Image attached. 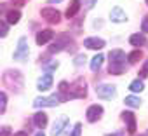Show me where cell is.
<instances>
[{
	"mask_svg": "<svg viewBox=\"0 0 148 136\" xmlns=\"http://www.w3.org/2000/svg\"><path fill=\"white\" fill-rule=\"evenodd\" d=\"M70 94H71V98H86V94H87V86H86V82H79V84H73L71 87H70Z\"/></svg>",
	"mask_w": 148,
	"mask_h": 136,
	"instance_id": "cell-5",
	"label": "cell"
},
{
	"mask_svg": "<svg viewBox=\"0 0 148 136\" xmlns=\"http://www.w3.org/2000/svg\"><path fill=\"white\" fill-rule=\"evenodd\" d=\"M141 136H146V134H141Z\"/></svg>",
	"mask_w": 148,
	"mask_h": 136,
	"instance_id": "cell-36",
	"label": "cell"
},
{
	"mask_svg": "<svg viewBox=\"0 0 148 136\" xmlns=\"http://www.w3.org/2000/svg\"><path fill=\"white\" fill-rule=\"evenodd\" d=\"M11 134V127L9 126H4L2 129H0V136H9Z\"/></svg>",
	"mask_w": 148,
	"mask_h": 136,
	"instance_id": "cell-29",
	"label": "cell"
},
{
	"mask_svg": "<svg viewBox=\"0 0 148 136\" xmlns=\"http://www.w3.org/2000/svg\"><path fill=\"white\" fill-rule=\"evenodd\" d=\"M96 94L101 100H113L117 94V87L113 84H98L96 86Z\"/></svg>",
	"mask_w": 148,
	"mask_h": 136,
	"instance_id": "cell-2",
	"label": "cell"
},
{
	"mask_svg": "<svg viewBox=\"0 0 148 136\" xmlns=\"http://www.w3.org/2000/svg\"><path fill=\"white\" fill-rule=\"evenodd\" d=\"M110 19H112V23H125V21H127V16H125L124 9L113 7L112 12H110Z\"/></svg>",
	"mask_w": 148,
	"mask_h": 136,
	"instance_id": "cell-8",
	"label": "cell"
},
{
	"mask_svg": "<svg viewBox=\"0 0 148 136\" xmlns=\"http://www.w3.org/2000/svg\"><path fill=\"white\" fill-rule=\"evenodd\" d=\"M80 133H82V124L77 122L75 124V129H73V133H71V136H80Z\"/></svg>",
	"mask_w": 148,
	"mask_h": 136,
	"instance_id": "cell-27",
	"label": "cell"
},
{
	"mask_svg": "<svg viewBox=\"0 0 148 136\" xmlns=\"http://www.w3.org/2000/svg\"><path fill=\"white\" fill-rule=\"evenodd\" d=\"M66 44H68V37H66V35H59V37H58V42L49 47V52H59L61 49L66 47Z\"/></svg>",
	"mask_w": 148,
	"mask_h": 136,
	"instance_id": "cell-14",
	"label": "cell"
},
{
	"mask_svg": "<svg viewBox=\"0 0 148 136\" xmlns=\"http://www.w3.org/2000/svg\"><path fill=\"white\" fill-rule=\"evenodd\" d=\"M84 63H86V56L84 54H77L75 59H73V65H75V66H82Z\"/></svg>",
	"mask_w": 148,
	"mask_h": 136,
	"instance_id": "cell-25",
	"label": "cell"
},
{
	"mask_svg": "<svg viewBox=\"0 0 148 136\" xmlns=\"http://www.w3.org/2000/svg\"><path fill=\"white\" fill-rule=\"evenodd\" d=\"M51 86H52V75L51 73H45L37 82V89L38 91H47V89H51Z\"/></svg>",
	"mask_w": 148,
	"mask_h": 136,
	"instance_id": "cell-12",
	"label": "cell"
},
{
	"mask_svg": "<svg viewBox=\"0 0 148 136\" xmlns=\"http://www.w3.org/2000/svg\"><path fill=\"white\" fill-rule=\"evenodd\" d=\"M124 103H125L127 106L136 108V106H139V105H141V98H138V96L131 94V96H125V98H124Z\"/></svg>",
	"mask_w": 148,
	"mask_h": 136,
	"instance_id": "cell-19",
	"label": "cell"
},
{
	"mask_svg": "<svg viewBox=\"0 0 148 136\" xmlns=\"http://www.w3.org/2000/svg\"><path fill=\"white\" fill-rule=\"evenodd\" d=\"M101 115H103V106H101V105H91V106L87 108V112H86V117H87L89 122L99 120Z\"/></svg>",
	"mask_w": 148,
	"mask_h": 136,
	"instance_id": "cell-4",
	"label": "cell"
},
{
	"mask_svg": "<svg viewBox=\"0 0 148 136\" xmlns=\"http://www.w3.org/2000/svg\"><path fill=\"white\" fill-rule=\"evenodd\" d=\"M58 66H59V63H58V61H51V63L45 66V70H47V73H49V72H52L54 68H58Z\"/></svg>",
	"mask_w": 148,
	"mask_h": 136,
	"instance_id": "cell-28",
	"label": "cell"
},
{
	"mask_svg": "<svg viewBox=\"0 0 148 136\" xmlns=\"http://www.w3.org/2000/svg\"><path fill=\"white\" fill-rule=\"evenodd\" d=\"M42 18H44L47 23H51V25H54V23H59V19H61L59 12H58L56 9H51V7H45V9H42Z\"/></svg>",
	"mask_w": 148,
	"mask_h": 136,
	"instance_id": "cell-6",
	"label": "cell"
},
{
	"mask_svg": "<svg viewBox=\"0 0 148 136\" xmlns=\"http://www.w3.org/2000/svg\"><path fill=\"white\" fill-rule=\"evenodd\" d=\"M94 4H96V0H86V7H87V9H91Z\"/></svg>",
	"mask_w": 148,
	"mask_h": 136,
	"instance_id": "cell-31",
	"label": "cell"
},
{
	"mask_svg": "<svg viewBox=\"0 0 148 136\" xmlns=\"http://www.w3.org/2000/svg\"><path fill=\"white\" fill-rule=\"evenodd\" d=\"M35 136H45V134H44V133H37Z\"/></svg>",
	"mask_w": 148,
	"mask_h": 136,
	"instance_id": "cell-34",
	"label": "cell"
},
{
	"mask_svg": "<svg viewBox=\"0 0 148 136\" xmlns=\"http://www.w3.org/2000/svg\"><path fill=\"white\" fill-rule=\"evenodd\" d=\"M108 59H110V73L113 75H122L125 70V52L120 51V49H113L110 51L108 54Z\"/></svg>",
	"mask_w": 148,
	"mask_h": 136,
	"instance_id": "cell-1",
	"label": "cell"
},
{
	"mask_svg": "<svg viewBox=\"0 0 148 136\" xmlns=\"http://www.w3.org/2000/svg\"><path fill=\"white\" fill-rule=\"evenodd\" d=\"M49 4H58V2H63V0H47Z\"/></svg>",
	"mask_w": 148,
	"mask_h": 136,
	"instance_id": "cell-33",
	"label": "cell"
},
{
	"mask_svg": "<svg viewBox=\"0 0 148 136\" xmlns=\"http://www.w3.org/2000/svg\"><path fill=\"white\" fill-rule=\"evenodd\" d=\"M52 38H54V32H52V30H42V32L37 33V44H38V45H45V44H49Z\"/></svg>",
	"mask_w": 148,
	"mask_h": 136,
	"instance_id": "cell-9",
	"label": "cell"
},
{
	"mask_svg": "<svg viewBox=\"0 0 148 136\" xmlns=\"http://www.w3.org/2000/svg\"><path fill=\"white\" fill-rule=\"evenodd\" d=\"M141 28H143V32H145V33H148V16L143 19V23H141Z\"/></svg>",
	"mask_w": 148,
	"mask_h": 136,
	"instance_id": "cell-30",
	"label": "cell"
},
{
	"mask_svg": "<svg viewBox=\"0 0 148 136\" xmlns=\"http://www.w3.org/2000/svg\"><path fill=\"white\" fill-rule=\"evenodd\" d=\"M59 101L56 96H49V98H37L33 101V106L35 108H44V106H58Z\"/></svg>",
	"mask_w": 148,
	"mask_h": 136,
	"instance_id": "cell-7",
	"label": "cell"
},
{
	"mask_svg": "<svg viewBox=\"0 0 148 136\" xmlns=\"http://www.w3.org/2000/svg\"><path fill=\"white\" fill-rule=\"evenodd\" d=\"M7 108V94L5 93H0V115H2Z\"/></svg>",
	"mask_w": 148,
	"mask_h": 136,
	"instance_id": "cell-23",
	"label": "cell"
},
{
	"mask_svg": "<svg viewBox=\"0 0 148 136\" xmlns=\"http://www.w3.org/2000/svg\"><path fill=\"white\" fill-rule=\"evenodd\" d=\"M148 77V59L145 61L143 68H141V72H139V79H146Z\"/></svg>",
	"mask_w": 148,
	"mask_h": 136,
	"instance_id": "cell-26",
	"label": "cell"
},
{
	"mask_svg": "<svg viewBox=\"0 0 148 136\" xmlns=\"http://www.w3.org/2000/svg\"><path fill=\"white\" fill-rule=\"evenodd\" d=\"M19 19H21V12H19L18 9L7 11V23H9V25H16Z\"/></svg>",
	"mask_w": 148,
	"mask_h": 136,
	"instance_id": "cell-18",
	"label": "cell"
},
{
	"mask_svg": "<svg viewBox=\"0 0 148 136\" xmlns=\"http://www.w3.org/2000/svg\"><path fill=\"white\" fill-rule=\"evenodd\" d=\"M129 44H132L134 47H141V45L146 44V38H145L143 33H132V35L129 37Z\"/></svg>",
	"mask_w": 148,
	"mask_h": 136,
	"instance_id": "cell-16",
	"label": "cell"
},
{
	"mask_svg": "<svg viewBox=\"0 0 148 136\" xmlns=\"http://www.w3.org/2000/svg\"><path fill=\"white\" fill-rule=\"evenodd\" d=\"M80 7H82L80 0H71L70 5H68V9H66V18H68V19L75 18V16H77V12L80 11Z\"/></svg>",
	"mask_w": 148,
	"mask_h": 136,
	"instance_id": "cell-13",
	"label": "cell"
},
{
	"mask_svg": "<svg viewBox=\"0 0 148 136\" xmlns=\"http://www.w3.org/2000/svg\"><path fill=\"white\" fill-rule=\"evenodd\" d=\"M129 89H131L132 93H141V91L145 89V84L141 82V79H136V80H132V82L129 84Z\"/></svg>",
	"mask_w": 148,
	"mask_h": 136,
	"instance_id": "cell-21",
	"label": "cell"
},
{
	"mask_svg": "<svg viewBox=\"0 0 148 136\" xmlns=\"http://www.w3.org/2000/svg\"><path fill=\"white\" fill-rule=\"evenodd\" d=\"M105 44H106V42H105L103 38H98V37H89V38L84 40V45H86L87 49H103Z\"/></svg>",
	"mask_w": 148,
	"mask_h": 136,
	"instance_id": "cell-10",
	"label": "cell"
},
{
	"mask_svg": "<svg viewBox=\"0 0 148 136\" xmlns=\"http://www.w3.org/2000/svg\"><path fill=\"white\" fill-rule=\"evenodd\" d=\"M122 119H124L125 124H127V131H129L131 134H134V133H136V117H134V113H132V112H124V113H122Z\"/></svg>",
	"mask_w": 148,
	"mask_h": 136,
	"instance_id": "cell-11",
	"label": "cell"
},
{
	"mask_svg": "<svg viewBox=\"0 0 148 136\" xmlns=\"http://www.w3.org/2000/svg\"><path fill=\"white\" fill-rule=\"evenodd\" d=\"M103 61H105V56H103V54H98V56H94V58H92V61H91V70H92V72L99 70V68H101V65H103Z\"/></svg>",
	"mask_w": 148,
	"mask_h": 136,
	"instance_id": "cell-20",
	"label": "cell"
},
{
	"mask_svg": "<svg viewBox=\"0 0 148 136\" xmlns=\"http://www.w3.org/2000/svg\"><path fill=\"white\" fill-rule=\"evenodd\" d=\"M33 124H35L37 127L44 129V127L47 126V115H45L44 112H37V113L33 115Z\"/></svg>",
	"mask_w": 148,
	"mask_h": 136,
	"instance_id": "cell-17",
	"label": "cell"
},
{
	"mask_svg": "<svg viewBox=\"0 0 148 136\" xmlns=\"http://www.w3.org/2000/svg\"><path fill=\"white\" fill-rule=\"evenodd\" d=\"M66 124H68V119H66V117H59V119L54 122V127H52V131H51L52 136H59L61 131L66 127Z\"/></svg>",
	"mask_w": 148,
	"mask_h": 136,
	"instance_id": "cell-15",
	"label": "cell"
},
{
	"mask_svg": "<svg viewBox=\"0 0 148 136\" xmlns=\"http://www.w3.org/2000/svg\"><path fill=\"white\" fill-rule=\"evenodd\" d=\"M146 5H148V0H146Z\"/></svg>",
	"mask_w": 148,
	"mask_h": 136,
	"instance_id": "cell-35",
	"label": "cell"
},
{
	"mask_svg": "<svg viewBox=\"0 0 148 136\" xmlns=\"http://www.w3.org/2000/svg\"><path fill=\"white\" fill-rule=\"evenodd\" d=\"M28 52H30V49H28V45H26V38L25 37H21L19 38V42H18V47H16V51H14V59L16 61H21V63H26L28 61Z\"/></svg>",
	"mask_w": 148,
	"mask_h": 136,
	"instance_id": "cell-3",
	"label": "cell"
},
{
	"mask_svg": "<svg viewBox=\"0 0 148 136\" xmlns=\"http://www.w3.org/2000/svg\"><path fill=\"white\" fill-rule=\"evenodd\" d=\"M14 136H28V133H25V131H19V133H16Z\"/></svg>",
	"mask_w": 148,
	"mask_h": 136,
	"instance_id": "cell-32",
	"label": "cell"
},
{
	"mask_svg": "<svg viewBox=\"0 0 148 136\" xmlns=\"http://www.w3.org/2000/svg\"><path fill=\"white\" fill-rule=\"evenodd\" d=\"M7 33H9V25L0 19V37H5Z\"/></svg>",
	"mask_w": 148,
	"mask_h": 136,
	"instance_id": "cell-24",
	"label": "cell"
},
{
	"mask_svg": "<svg viewBox=\"0 0 148 136\" xmlns=\"http://www.w3.org/2000/svg\"><path fill=\"white\" fill-rule=\"evenodd\" d=\"M141 56H143V54H141V51H139V49H136V51H132V52L129 54V58H127V59H129V63H132V65H134V63H138V61L141 59Z\"/></svg>",
	"mask_w": 148,
	"mask_h": 136,
	"instance_id": "cell-22",
	"label": "cell"
}]
</instances>
